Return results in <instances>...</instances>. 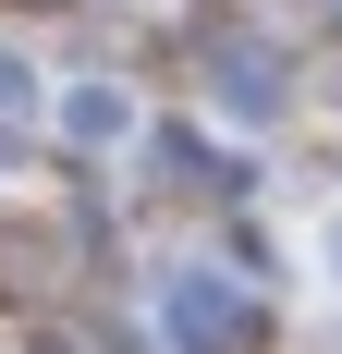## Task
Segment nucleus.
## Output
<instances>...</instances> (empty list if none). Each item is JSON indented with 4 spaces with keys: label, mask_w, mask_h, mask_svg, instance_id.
Returning <instances> with one entry per match:
<instances>
[{
    "label": "nucleus",
    "mask_w": 342,
    "mask_h": 354,
    "mask_svg": "<svg viewBox=\"0 0 342 354\" xmlns=\"http://www.w3.org/2000/svg\"><path fill=\"white\" fill-rule=\"evenodd\" d=\"M49 122H62V147H135V86H110V73H73L62 98H49Z\"/></svg>",
    "instance_id": "1"
},
{
    "label": "nucleus",
    "mask_w": 342,
    "mask_h": 354,
    "mask_svg": "<svg viewBox=\"0 0 342 354\" xmlns=\"http://www.w3.org/2000/svg\"><path fill=\"white\" fill-rule=\"evenodd\" d=\"M159 306H171V342H183V354H233V342H244L233 281H208V269H171V293H159Z\"/></svg>",
    "instance_id": "2"
},
{
    "label": "nucleus",
    "mask_w": 342,
    "mask_h": 354,
    "mask_svg": "<svg viewBox=\"0 0 342 354\" xmlns=\"http://www.w3.org/2000/svg\"><path fill=\"white\" fill-rule=\"evenodd\" d=\"M208 98L244 110V122H269V110H281V62H269V49H220V86H208Z\"/></svg>",
    "instance_id": "3"
},
{
    "label": "nucleus",
    "mask_w": 342,
    "mask_h": 354,
    "mask_svg": "<svg viewBox=\"0 0 342 354\" xmlns=\"http://www.w3.org/2000/svg\"><path fill=\"white\" fill-rule=\"evenodd\" d=\"M25 110H49V86H37L25 49H0V122H25Z\"/></svg>",
    "instance_id": "4"
},
{
    "label": "nucleus",
    "mask_w": 342,
    "mask_h": 354,
    "mask_svg": "<svg viewBox=\"0 0 342 354\" xmlns=\"http://www.w3.org/2000/svg\"><path fill=\"white\" fill-rule=\"evenodd\" d=\"M318 257H330V281H342V220H330V232H318Z\"/></svg>",
    "instance_id": "5"
}]
</instances>
